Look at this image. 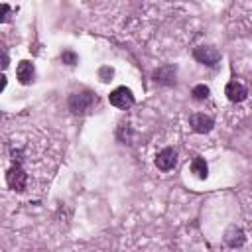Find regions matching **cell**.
<instances>
[{"instance_id": "obj_1", "label": "cell", "mask_w": 252, "mask_h": 252, "mask_svg": "<svg viewBox=\"0 0 252 252\" xmlns=\"http://www.w3.org/2000/svg\"><path fill=\"white\" fill-rule=\"evenodd\" d=\"M6 183H8V187L14 189V191H22V189H26L28 175H26L24 167H22L18 161L12 163V167L6 171Z\"/></svg>"}, {"instance_id": "obj_14", "label": "cell", "mask_w": 252, "mask_h": 252, "mask_svg": "<svg viewBox=\"0 0 252 252\" xmlns=\"http://www.w3.org/2000/svg\"><path fill=\"white\" fill-rule=\"evenodd\" d=\"M10 14H12V6L0 4V22H8L10 20Z\"/></svg>"}, {"instance_id": "obj_13", "label": "cell", "mask_w": 252, "mask_h": 252, "mask_svg": "<svg viewBox=\"0 0 252 252\" xmlns=\"http://www.w3.org/2000/svg\"><path fill=\"white\" fill-rule=\"evenodd\" d=\"M10 63V57H8V49L0 43V69H6Z\"/></svg>"}, {"instance_id": "obj_4", "label": "cell", "mask_w": 252, "mask_h": 252, "mask_svg": "<svg viewBox=\"0 0 252 252\" xmlns=\"http://www.w3.org/2000/svg\"><path fill=\"white\" fill-rule=\"evenodd\" d=\"M193 57H195L199 63H203V65L215 67V65L219 63V59H220V53H219L213 45H199V47H195Z\"/></svg>"}, {"instance_id": "obj_12", "label": "cell", "mask_w": 252, "mask_h": 252, "mask_svg": "<svg viewBox=\"0 0 252 252\" xmlns=\"http://www.w3.org/2000/svg\"><path fill=\"white\" fill-rule=\"evenodd\" d=\"M209 87L207 85H195L193 87V91H191V94H193V98L195 100H205L207 96H209Z\"/></svg>"}, {"instance_id": "obj_2", "label": "cell", "mask_w": 252, "mask_h": 252, "mask_svg": "<svg viewBox=\"0 0 252 252\" xmlns=\"http://www.w3.org/2000/svg\"><path fill=\"white\" fill-rule=\"evenodd\" d=\"M93 102H94V96H93L89 91H85V93H73V94L69 96V108H71V112H75V114L87 112V110L93 106Z\"/></svg>"}, {"instance_id": "obj_9", "label": "cell", "mask_w": 252, "mask_h": 252, "mask_svg": "<svg viewBox=\"0 0 252 252\" xmlns=\"http://www.w3.org/2000/svg\"><path fill=\"white\" fill-rule=\"evenodd\" d=\"M16 75H18V81L22 85H30L35 77V69H33V63L30 61H20L18 63V69H16Z\"/></svg>"}, {"instance_id": "obj_7", "label": "cell", "mask_w": 252, "mask_h": 252, "mask_svg": "<svg viewBox=\"0 0 252 252\" xmlns=\"http://www.w3.org/2000/svg\"><path fill=\"white\" fill-rule=\"evenodd\" d=\"M224 94L230 102H242L248 96V91L240 81H228L224 87Z\"/></svg>"}, {"instance_id": "obj_6", "label": "cell", "mask_w": 252, "mask_h": 252, "mask_svg": "<svg viewBox=\"0 0 252 252\" xmlns=\"http://www.w3.org/2000/svg\"><path fill=\"white\" fill-rule=\"evenodd\" d=\"M175 163H177V152H175L173 148H163V150L158 154V158H156V165H158V169H161V171L173 169Z\"/></svg>"}, {"instance_id": "obj_15", "label": "cell", "mask_w": 252, "mask_h": 252, "mask_svg": "<svg viewBox=\"0 0 252 252\" xmlns=\"http://www.w3.org/2000/svg\"><path fill=\"white\" fill-rule=\"evenodd\" d=\"M61 59H63V63H67V65H75V63H77V55H75L73 51H63V53H61Z\"/></svg>"}, {"instance_id": "obj_11", "label": "cell", "mask_w": 252, "mask_h": 252, "mask_svg": "<svg viewBox=\"0 0 252 252\" xmlns=\"http://www.w3.org/2000/svg\"><path fill=\"white\" fill-rule=\"evenodd\" d=\"M191 171L199 177V179H205L207 175H209V167H207V161L203 159V158H193V161H191Z\"/></svg>"}, {"instance_id": "obj_10", "label": "cell", "mask_w": 252, "mask_h": 252, "mask_svg": "<svg viewBox=\"0 0 252 252\" xmlns=\"http://www.w3.org/2000/svg\"><path fill=\"white\" fill-rule=\"evenodd\" d=\"M244 240H246V236H244L242 228H238V226L226 228V232H224V242H226L230 248H240V246L244 244Z\"/></svg>"}, {"instance_id": "obj_17", "label": "cell", "mask_w": 252, "mask_h": 252, "mask_svg": "<svg viewBox=\"0 0 252 252\" xmlns=\"http://www.w3.org/2000/svg\"><path fill=\"white\" fill-rule=\"evenodd\" d=\"M6 83H8V81H6V75H2V73H0V93L6 89Z\"/></svg>"}, {"instance_id": "obj_3", "label": "cell", "mask_w": 252, "mask_h": 252, "mask_svg": "<svg viewBox=\"0 0 252 252\" xmlns=\"http://www.w3.org/2000/svg\"><path fill=\"white\" fill-rule=\"evenodd\" d=\"M108 100H110L112 106L126 110V108H130V106L134 104V94H132L130 89H126V87H118V89H114V91L108 94Z\"/></svg>"}, {"instance_id": "obj_16", "label": "cell", "mask_w": 252, "mask_h": 252, "mask_svg": "<svg viewBox=\"0 0 252 252\" xmlns=\"http://www.w3.org/2000/svg\"><path fill=\"white\" fill-rule=\"evenodd\" d=\"M98 75H100L102 81H110V77H112V69H110V67H102V69L98 71Z\"/></svg>"}, {"instance_id": "obj_8", "label": "cell", "mask_w": 252, "mask_h": 252, "mask_svg": "<svg viewBox=\"0 0 252 252\" xmlns=\"http://www.w3.org/2000/svg\"><path fill=\"white\" fill-rule=\"evenodd\" d=\"M154 81L158 85H173L175 83V67L173 65H165V67H159L154 71Z\"/></svg>"}, {"instance_id": "obj_5", "label": "cell", "mask_w": 252, "mask_h": 252, "mask_svg": "<svg viewBox=\"0 0 252 252\" xmlns=\"http://www.w3.org/2000/svg\"><path fill=\"white\" fill-rule=\"evenodd\" d=\"M189 126H191L197 134H207V132L213 130L215 120H213L211 116H207V114L197 112V114H191V116H189Z\"/></svg>"}]
</instances>
